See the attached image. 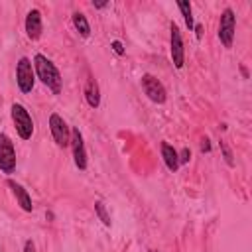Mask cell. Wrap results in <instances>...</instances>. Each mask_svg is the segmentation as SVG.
I'll list each match as a JSON object with an SVG mask.
<instances>
[{
  "label": "cell",
  "mask_w": 252,
  "mask_h": 252,
  "mask_svg": "<svg viewBox=\"0 0 252 252\" xmlns=\"http://www.w3.org/2000/svg\"><path fill=\"white\" fill-rule=\"evenodd\" d=\"M33 71H35V75L41 79V83H43L53 94H59V93H61L63 79H61L59 69L55 67L53 61H49L45 55L37 53V55L33 57Z\"/></svg>",
  "instance_id": "6da1fadb"
},
{
  "label": "cell",
  "mask_w": 252,
  "mask_h": 252,
  "mask_svg": "<svg viewBox=\"0 0 252 252\" xmlns=\"http://www.w3.org/2000/svg\"><path fill=\"white\" fill-rule=\"evenodd\" d=\"M12 122L16 126V132L22 140H30L32 134H33V120L30 116V112L26 110L24 104L20 102H14L12 104Z\"/></svg>",
  "instance_id": "7a4b0ae2"
},
{
  "label": "cell",
  "mask_w": 252,
  "mask_h": 252,
  "mask_svg": "<svg viewBox=\"0 0 252 252\" xmlns=\"http://www.w3.org/2000/svg\"><path fill=\"white\" fill-rule=\"evenodd\" d=\"M16 83H18V89L22 93H32V89L35 85L33 63L28 57H20V61L16 65Z\"/></svg>",
  "instance_id": "3957f363"
},
{
  "label": "cell",
  "mask_w": 252,
  "mask_h": 252,
  "mask_svg": "<svg viewBox=\"0 0 252 252\" xmlns=\"http://www.w3.org/2000/svg\"><path fill=\"white\" fill-rule=\"evenodd\" d=\"M0 169L2 173H12L16 169V150L8 134L0 132Z\"/></svg>",
  "instance_id": "277c9868"
},
{
  "label": "cell",
  "mask_w": 252,
  "mask_h": 252,
  "mask_svg": "<svg viewBox=\"0 0 252 252\" xmlns=\"http://www.w3.org/2000/svg\"><path fill=\"white\" fill-rule=\"evenodd\" d=\"M234 30H236V18L234 12L230 8H224V12L220 14V22H219V39L224 47H232V39H234Z\"/></svg>",
  "instance_id": "5b68a950"
},
{
  "label": "cell",
  "mask_w": 252,
  "mask_h": 252,
  "mask_svg": "<svg viewBox=\"0 0 252 252\" xmlns=\"http://www.w3.org/2000/svg\"><path fill=\"white\" fill-rule=\"evenodd\" d=\"M142 89H144V93L148 94V98H150L152 102L163 104L165 98H167V93H165L163 85H161L154 75H150V73L142 75Z\"/></svg>",
  "instance_id": "8992f818"
},
{
  "label": "cell",
  "mask_w": 252,
  "mask_h": 252,
  "mask_svg": "<svg viewBox=\"0 0 252 252\" xmlns=\"http://www.w3.org/2000/svg\"><path fill=\"white\" fill-rule=\"evenodd\" d=\"M49 130H51V136H53V140H55V144L59 148H67L69 146L71 130H69L67 122L59 114H51L49 116Z\"/></svg>",
  "instance_id": "52a82bcc"
},
{
  "label": "cell",
  "mask_w": 252,
  "mask_h": 252,
  "mask_svg": "<svg viewBox=\"0 0 252 252\" xmlns=\"http://www.w3.org/2000/svg\"><path fill=\"white\" fill-rule=\"evenodd\" d=\"M69 146L73 148L75 165H77L79 169H87V152H85V142H83V134H81L79 128H73V130H71Z\"/></svg>",
  "instance_id": "ba28073f"
},
{
  "label": "cell",
  "mask_w": 252,
  "mask_h": 252,
  "mask_svg": "<svg viewBox=\"0 0 252 252\" xmlns=\"http://www.w3.org/2000/svg\"><path fill=\"white\" fill-rule=\"evenodd\" d=\"M169 32H171V47H169V49H171V59H173V65H175L177 69H181L183 63H185L183 37H181V32H179V28H177L175 24H171Z\"/></svg>",
  "instance_id": "9c48e42d"
},
{
  "label": "cell",
  "mask_w": 252,
  "mask_h": 252,
  "mask_svg": "<svg viewBox=\"0 0 252 252\" xmlns=\"http://www.w3.org/2000/svg\"><path fill=\"white\" fill-rule=\"evenodd\" d=\"M41 12L39 10H30L26 16V33L30 39H39L41 35Z\"/></svg>",
  "instance_id": "30bf717a"
},
{
  "label": "cell",
  "mask_w": 252,
  "mask_h": 252,
  "mask_svg": "<svg viewBox=\"0 0 252 252\" xmlns=\"http://www.w3.org/2000/svg\"><path fill=\"white\" fill-rule=\"evenodd\" d=\"M8 187L14 191V195H16V199H18V203H20V207H22V211H26V213H32V209H33V205H32V197H30V193L20 185V183H16L14 179H8Z\"/></svg>",
  "instance_id": "8fae6325"
},
{
  "label": "cell",
  "mask_w": 252,
  "mask_h": 252,
  "mask_svg": "<svg viewBox=\"0 0 252 252\" xmlns=\"http://www.w3.org/2000/svg\"><path fill=\"white\" fill-rule=\"evenodd\" d=\"M161 158H163V163L169 171H177L179 167V156H177V150L167 144V142H161Z\"/></svg>",
  "instance_id": "7c38bea8"
},
{
  "label": "cell",
  "mask_w": 252,
  "mask_h": 252,
  "mask_svg": "<svg viewBox=\"0 0 252 252\" xmlns=\"http://www.w3.org/2000/svg\"><path fill=\"white\" fill-rule=\"evenodd\" d=\"M85 98L89 102L91 108H98L100 104V91H98V85L93 77L87 79V85H85Z\"/></svg>",
  "instance_id": "4fadbf2b"
},
{
  "label": "cell",
  "mask_w": 252,
  "mask_h": 252,
  "mask_svg": "<svg viewBox=\"0 0 252 252\" xmlns=\"http://www.w3.org/2000/svg\"><path fill=\"white\" fill-rule=\"evenodd\" d=\"M73 26H75V30L83 37H89L91 35V26H89V22H87V18H85L83 12H73Z\"/></svg>",
  "instance_id": "5bb4252c"
},
{
  "label": "cell",
  "mask_w": 252,
  "mask_h": 252,
  "mask_svg": "<svg viewBox=\"0 0 252 252\" xmlns=\"http://www.w3.org/2000/svg\"><path fill=\"white\" fill-rule=\"evenodd\" d=\"M177 8H179V12H181V16H183V20L187 24V28L191 30L195 26L193 24V14H191V4L189 2H177Z\"/></svg>",
  "instance_id": "9a60e30c"
},
{
  "label": "cell",
  "mask_w": 252,
  "mask_h": 252,
  "mask_svg": "<svg viewBox=\"0 0 252 252\" xmlns=\"http://www.w3.org/2000/svg\"><path fill=\"white\" fill-rule=\"evenodd\" d=\"M94 213H96V217L102 220V224H104V226H110V217H108V213H106V209H104V203H102V201H96V203H94Z\"/></svg>",
  "instance_id": "2e32d148"
},
{
  "label": "cell",
  "mask_w": 252,
  "mask_h": 252,
  "mask_svg": "<svg viewBox=\"0 0 252 252\" xmlns=\"http://www.w3.org/2000/svg\"><path fill=\"white\" fill-rule=\"evenodd\" d=\"M220 150H222V156H224V161H226L228 165H234V159H232V152L228 150V146H226L224 142H220Z\"/></svg>",
  "instance_id": "e0dca14e"
},
{
  "label": "cell",
  "mask_w": 252,
  "mask_h": 252,
  "mask_svg": "<svg viewBox=\"0 0 252 252\" xmlns=\"http://www.w3.org/2000/svg\"><path fill=\"white\" fill-rule=\"evenodd\" d=\"M177 156H179V163H187V161L191 159V152H189V148H183Z\"/></svg>",
  "instance_id": "ac0fdd59"
},
{
  "label": "cell",
  "mask_w": 252,
  "mask_h": 252,
  "mask_svg": "<svg viewBox=\"0 0 252 252\" xmlns=\"http://www.w3.org/2000/svg\"><path fill=\"white\" fill-rule=\"evenodd\" d=\"M112 49H114V53H116V55H124V47H122V43H120L118 39H114V41H112Z\"/></svg>",
  "instance_id": "d6986e66"
},
{
  "label": "cell",
  "mask_w": 252,
  "mask_h": 252,
  "mask_svg": "<svg viewBox=\"0 0 252 252\" xmlns=\"http://www.w3.org/2000/svg\"><path fill=\"white\" fill-rule=\"evenodd\" d=\"M201 152H211V144H209V138H203V140H201Z\"/></svg>",
  "instance_id": "ffe728a7"
},
{
  "label": "cell",
  "mask_w": 252,
  "mask_h": 252,
  "mask_svg": "<svg viewBox=\"0 0 252 252\" xmlns=\"http://www.w3.org/2000/svg\"><path fill=\"white\" fill-rule=\"evenodd\" d=\"M24 252H35V246H33L32 240H26V244H24Z\"/></svg>",
  "instance_id": "44dd1931"
},
{
  "label": "cell",
  "mask_w": 252,
  "mask_h": 252,
  "mask_svg": "<svg viewBox=\"0 0 252 252\" xmlns=\"http://www.w3.org/2000/svg\"><path fill=\"white\" fill-rule=\"evenodd\" d=\"M195 33H197V37H201V35H203V26H201V24H197V26H195Z\"/></svg>",
  "instance_id": "7402d4cb"
},
{
  "label": "cell",
  "mask_w": 252,
  "mask_h": 252,
  "mask_svg": "<svg viewBox=\"0 0 252 252\" xmlns=\"http://www.w3.org/2000/svg\"><path fill=\"white\" fill-rule=\"evenodd\" d=\"M93 6L94 8H104V6H108V2H93Z\"/></svg>",
  "instance_id": "603a6c76"
},
{
  "label": "cell",
  "mask_w": 252,
  "mask_h": 252,
  "mask_svg": "<svg viewBox=\"0 0 252 252\" xmlns=\"http://www.w3.org/2000/svg\"><path fill=\"white\" fill-rule=\"evenodd\" d=\"M150 252H158V250H150Z\"/></svg>",
  "instance_id": "cb8c5ba5"
}]
</instances>
